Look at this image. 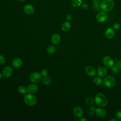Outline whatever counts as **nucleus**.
Here are the masks:
<instances>
[{"mask_svg":"<svg viewBox=\"0 0 121 121\" xmlns=\"http://www.w3.org/2000/svg\"><path fill=\"white\" fill-rule=\"evenodd\" d=\"M95 113L96 115L100 119H102L105 117L106 115V111L102 108H97L95 110Z\"/></svg>","mask_w":121,"mask_h":121,"instance_id":"nucleus-10","label":"nucleus"},{"mask_svg":"<svg viewBox=\"0 0 121 121\" xmlns=\"http://www.w3.org/2000/svg\"><path fill=\"white\" fill-rule=\"evenodd\" d=\"M71 27V24L69 21H66L63 23L61 26V29L65 32L68 31Z\"/></svg>","mask_w":121,"mask_h":121,"instance_id":"nucleus-18","label":"nucleus"},{"mask_svg":"<svg viewBox=\"0 0 121 121\" xmlns=\"http://www.w3.org/2000/svg\"><path fill=\"white\" fill-rule=\"evenodd\" d=\"M116 117L119 120H121V111L119 110L116 112L115 113Z\"/></svg>","mask_w":121,"mask_h":121,"instance_id":"nucleus-29","label":"nucleus"},{"mask_svg":"<svg viewBox=\"0 0 121 121\" xmlns=\"http://www.w3.org/2000/svg\"><path fill=\"white\" fill-rule=\"evenodd\" d=\"M48 70H46V69H43L41 72H40V74L42 76H43V77L44 76H46L47 75H48Z\"/></svg>","mask_w":121,"mask_h":121,"instance_id":"nucleus-30","label":"nucleus"},{"mask_svg":"<svg viewBox=\"0 0 121 121\" xmlns=\"http://www.w3.org/2000/svg\"><path fill=\"white\" fill-rule=\"evenodd\" d=\"M116 82L115 78L112 76H107L104 80V85L108 88L113 87L115 85Z\"/></svg>","mask_w":121,"mask_h":121,"instance_id":"nucleus-4","label":"nucleus"},{"mask_svg":"<svg viewBox=\"0 0 121 121\" xmlns=\"http://www.w3.org/2000/svg\"><path fill=\"white\" fill-rule=\"evenodd\" d=\"M103 63L104 66L107 68H112L114 65L113 60L109 56L104 57L103 59Z\"/></svg>","mask_w":121,"mask_h":121,"instance_id":"nucleus-6","label":"nucleus"},{"mask_svg":"<svg viewBox=\"0 0 121 121\" xmlns=\"http://www.w3.org/2000/svg\"><path fill=\"white\" fill-rule=\"evenodd\" d=\"M51 42L54 44H58L60 41V36L58 34H55L52 35L51 37Z\"/></svg>","mask_w":121,"mask_h":121,"instance_id":"nucleus-16","label":"nucleus"},{"mask_svg":"<svg viewBox=\"0 0 121 121\" xmlns=\"http://www.w3.org/2000/svg\"><path fill=\"white\" fill-rule=\"evenodd\" d=\"M27 92L29 94H34L36 93L38 90L37 86L35 84H30L26 88Z\"/></svg>","mask_w":121,"mask_h":121,"instance_id":"nucleus-14","label":"nucleus"},{"mask_svg":"<svg viewBox=\"0 0 121 121\" xmlns=\"http://www.w3.org/2000/svg\"><path fill=\"white\" fill-rule=\"evenodd\" d=\"M100 9L104 12L111 11L114 7V2L113 0H103L100 3Z\"/></svg>","mask_w":121,"mask_h":121,"instance_id":"nucleus-1","label":"nucleus"},{"mask_svg":"<svg viewBox=\"0 0 121 121\" xmlns=\"http://www.w3.org/2000/svg\"><path fill=\"white\" fill-rule=\"evenodd\" d=\"M24 11L27 15H32L35 12V9L32 5L27 4L24 8Z\"/></svg>","mask_w":121,"mask_h":121,"instance_id":"nucleus-12","label":"nucleus"},{"mask_svg":"<svg viewBox=\"0 0 121 121\" xmlns=\"http://www.w3.org/2000/svg\"><path fill=\"white\" fill-rule=\"evenodd\" d=\"M18 92H19V93H20L21 94H25L27 92L26 88L25 86H20L18 87Z\"/></svg>","mask_w":121,"mask_h":121,"instance_id":"nucleus-23","label":"nucleus"},{"mask_svg":"<svg viewBox=\"0 0 121 121\" xmlns=\"http://www.w3.org/2000/svg\"><path fill=\"white\" fill-rule=\"evenodd\" d=\"M66 19L68 21H70L72 18V17L71 16V14H68L66 15V17H65Z\"/></svg>","mask_w":121,"mask_h":121,"instance_id":"nucleus-32","label":"nucleus"},{"mask_svg":"<svg viewBox=\"0 0 121 121\" xmlns=\"http://www.w3.org/2000/svg\"><path fill=\"white\" fill-rule=\"evenodd\" d=\"M71 4L72 6L74 7H77L80 6L82 4L81 0H71Z\"/></svg>","mask_w":121,"mask_h":121,"instance_id":"nucleus-20","label":"nucleus"},{"mask_svg":"<svg viewBox=\"0 0 121 121\" xmlns=\"http://www.w3.org/2000/svg\"><path fill=\"white\" fill-rule=\"evenodd\" d=\"M98 75L100 77H104L107 74V70L105 67L104 66H100L98 68L97 70Z\"/></svg>","mask_w":121,"mask_h":121,"instance_id":"nucleus-11","label":"nucleus"},{"mask_svg":"<svg viewBox=\"0 0 121 121\" xmlns=\"http://www.w3.org/2000/svg\"><path fill=\"white\" fill-rule=\"evenodd\" d=\"M100 9V5L99 4H94L93 7H92V9L94 11H98Z\"/></svg>","mask_w":121,"mask_h":121,"instance_id":"nucleus-27","label":"nucleus"},{"mask_svg":"<svg viewBox=\"0 0 121 121\" xmlns=\"http://www.w3.org/2000/svg\"><path fill=\"white\" fill-rule=\"evenodd\" d=\"M18 1H20V2H22V1H25L26 0H17Z\"/></svg>","mask_w":121,"mask_h":121,"instance_id":"nucleus-39","label":"nucleus"},{"mask_svg":"<svg viewBox=\"0 0 121 121\" xmlns=\"http://www.w3.org/2000/svg\"><path fill=\"white\" fill-rule=\"evenodd\" d=\"M95 102V100L92 97H88L87 98L86 100V104L88 105H92Z\"/></svg>","mask_w":121,"mask_h":121,"instance_id":"nucleus-24","label":"nucleus"},{"mask_svg":"<svg viewBox=\"0 0 121 121\" xmlns=\"http://www.w3.org/2000/svg\"><path fill=\"white\" fill-rule=\"evenodd\" d=\"M116 66L120 69H121V60H119L118 61L117 63H116Z\"/></svg>","mask_w":121,"mask_h":121,"instance_id":"nucleus-33","label":"nucleus"},{"mask_svg":"<svg viewBox=\"0 0 121 121\" xmlns=\"http://www.w3.org/2000/svg\"><path fill=\"white\" fill-rule=\"evenodd\" d=\"M73 113L75 117L80 118L83 115V112L81 107L79 106H75L73 109Z\"/></svg>","mask_w":121,"mask_h":121,"instance_id":"nucleus-8","label":"nucleus"},{"mask_svg":"<svg viewBox=\"0 0 121 121\" xmlns=\"http://www.w3.org/2000/svg\"><path fill=\"white\" fill-rule=\"evenodd\" d=\"M2 76H3V74L0 72V79L2 78Z\"/></svg>","mask_w":121,"mask_h":121,"instance_id":"nucleus-37","label":"nucleus"},{"mask_svg":"<svg viewBox=\"0 0 121 121\" xmlns=\"http://www.w3.org/2000/svg\"><path fill=\"white\" fill-rule=\"evenodd\" d=\"M23 64L22 60L20 58H16L13 60L12 64L15 68H18L20 67Z\"/></svg>","mask_w":121,"mask_h":121,"instance_id":"nucleus-17","label":"nucleus"},{"mask_svg":"<svg viewBox=\"0 0 121 121\" xmlns=\"http://www.w3.org/2000/svg\"><path fill=\"white\" fill-rule=\"evenodd\" d=\"M95 107L94 106H90L88 109V113L89 114H93L95 112Z\"/></svg>","mask_w":121,"mask_h":121,"instance_id":"nucleus-25","label":"nucleus"},{"mask_svg":"<svg viewBox=\"0 0 121 121\" xmlns=\"http://www.w3.org/2000/svg\"><path fill=\"white\" fill-rule=\"evenodd\" d=\"M55 47L53 45H50L47 49V52L49 54H53L55 52Z\"/></svg>","mask_w":121,"mask_h":121,"instance_id":"nucleus-22","label":"nucleus"},{"mask_svg":"<svg viewBox=\"0 0 121 121\" xmlns=\"http://www.w3.org/2000/svg\"><path fill=\"white\" fill-rule=\"evenodd\" d=\"M120 69L116 66H113L112 68V71L114 74L118 73L120 71Z\"/></svg>","mask_w":121,"mask_h":121,"instance_id":"nucleus-26","label":"nucleus"},{"mask_svg":"<svg viewBox=\"0 0 121 121\" xmlns=\"http://www.w3.org/2000/svg\"><path fill=\"white\" fill-rule=\"evenodd\" d=\"M13 74V69L9 66L5 67L2 71L3 76L5 78L10 77Z\"/></svg>","mask_w":121,"mask_h":121,"instance_id":"nucleus-9","label":"nucleus"},{"mask_svg":"<svg viewBox=\"0 0 121 121\" xmlns=\"http://www.w3.org/2000/svg\"><path fill=\"white\" fill-rule=\"evenodd\" d=\"M42 78L41 75L38 72H35L32 73L30 76V80L33 83H37Z\"/></svg>","mask_w":121,"mask_h":121,"instance_id":"nucleus-7","label":"nucleus"},{"mask_svg":"<svg viewBox=\"0 0 121 121\" xmlns=\"http://www.w3.org/2000/svg\"><path fill=\"white\" fill-rule=\"evenodd\" d=\"M110 121H117L118 120H116V119H111L110 120Z\"/></svg>","mask_w":121,"mask_h":121,"instance_id":"nucleus-38","label":"nucleus"},{"mask_svg":"<svg viewBox=\"0 0 121 121\" xmlns=\"http://www.w3.org/2000/svg\"><path fill=\"white\" fill-rule=\"evenodd\" d=\"M107 14L104 11H99L96 15V20L100 23H103L107 19Z\"/></svg>","mask_w":121,"mask_h":121,"instance_id":"nucleus-5","label":"nucleus"},{"mask_svg":"<svg viewBox=\"0 0 121 121\" xmlns=\"http://www.w3.org/2000/svg\"></svg>","mask_w":121,"mask_h":121,"instance_id":"nucleus-40","label":"nucleus"},{"mask_svg":"<svg viewBox=\"0 0 121 121\" xmlns=\"http://www.w3.org/2000/svg\"><path fill=\"white\" fill-rule=\"evenodd\" d=\"M93 4H100V0H93Z\"/></svg>","mask_w":121,"mask_h":121,"instance_id":"nucleus-34","label":"nucleus"},{"mask_svg":"<svg viewBox=\"0 0 121 121\" xmlns=\"http://www.w3.org/2000/svg\"><path fill=\"white\" fill-rule=\"evenodd\" d=\"M95 101L97 105L101 107L105 106L108 104V99L106 96L102 93H98L96 95Z\"/></svg>","mask_w":121,"mask_h":121,"instance_id":"nucleus-2","label":"nucleus"},{"mask_svg":"<svg viewBox=\"0 0 121 121\" xmlns=\"http://www.w3.org/2000/svg\"><path fill=\"white\" fill-rule=\"evenodd\" d=\"M115 34V32L112 28H108L105 31V36L108 39H111L113 37Z\"/></svg>","mask_w":121,"mask_h":121,"instance_id":"nucleus-15","label":"nucleus"},{"mask_svg":"<svg viewBox=\"0 0 121 121\" xmlns=\"http://www.w3.org/2000/svg\"><path fill=\"white\" fill-rule=\"evenodd\" d=\"M43 83L45 85H49L51 83V79L48 76H44L42 78Z\"/></svg>","mask_w":121,"mask_h":121,"instance_id":"nucleus-19","label":"nucleus"},{"mask_svg":"<svg viewBox=\"0 0 121 121\" xmlns=\"http://www.w3.org/2000/svg\"><path fill=\"white\" fill-rule=\"evenodd\" d=\"M80 121H87V120L86 119H85V118H82L81 119H80Z\"/></svg>","mask_w":121,"mask_h":121,"instance_id":"nucleus-36","label":"nucleus"},{"mask_svg":"<svg viewBox=\"0 0 121 121\" xmlns=\"http://www.w3.org/2000/svg\"><path fill=\"white\" fill-rule=\"evenodd\" d=\"M82 8H84V9H87V5L86 3H84L82 5Z\"/></svg>","mask_w":121,"mask_h":121,"instance_id":"nucleus-35","label":"nucleus"},{"mask_svg":"<svg viewBox=\"0 0 121 121\" xmlns=\"http://www.w3.org/2000/svg\"><path fill=\"white\" fill-rule=\"evenodd\" d=\"M24 101L27 105L32 106H34L36 104L37 100L32 94H28L26 95L24 97Z\"/></svg>","mask_w":121,"mask_h":121,"instance_id":"nucleus-3","label":"nucleus"},{"mask_svg":"<svg viewBox=\"0 0 121 121\" xmlns=\"http://www.w3.org/2000/svg\"><path fill=\"white\" fill-rule=\"evenodd\" d=\"M94 84L97 86H99L102 83V79L99 77H95L93 80Z\"/></svg>","mask_w":121,"mask_h":121,"instance_id":"nucleus-21","label":"nucleus"},{"mask_svg":"<svg viewBox=\"0 0 121 121\" xmlns=\"http://www.w3.org/2000/svg\"><path fill=\"white\" fill-rule=\"evenodd\" d=\"M5 62V58L2 55H0V64H3Z\"/></svg>","mask_w":121,"mask_h":121,"instance_id":"nucleus-31","label":"nucleus"},{"mask_svg":"<svg viewBox=\"0 0 121 121\" xmlns=\"http://www.w3.org/2000/svg\"><path fill=\"white\" fill-rule=\"evenodd\" d=\"M85 71L88 76L91 77H94L96 74V71L95 68L91 66H88L86 67Z\"/></svg>","mask_w":121,"mask_h":121,"instance_id":"nucleus-13","label":"nucleus"},{"mask_svg":"<svg viewBox=\"0 0 121 121\" xmlns=\"http://www.w3.org/2000/svg\"><path fill=\"white\" fill-rule=\"evenodd\" d=\"M113 28L115 30H119L121 27V24L118 22H116L113 24Z\"/></svg>","mask_w":121,"mask_h":121,"instance_id":"nucleus-28","label":"nucleus"}]
</instances>
